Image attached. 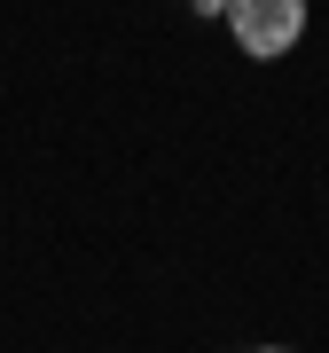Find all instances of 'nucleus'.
Instances as JSON below:
<instances>
[{"label": "nucleus", "instance_id": "obj_3", "mask_svg": "<svg viewBox=\"0 0 329 353\" xmlns=\"http://www.w3.org/2000/svg\"><path fill=\"white\" fill-rule=\"evenodd\" d=\"M251 353H290V345H251Z\"/></svg>", "mask_w": 329, "mask_h": 353}, {"label": "nucleus", "instance_id": "obj_1", "mask_svg": "<svg viewBox=\"0 0 329 353\" xmlns=\"http://www.w3.org/2000/svg\"><path fill=\"white\" fill-rule=\"evenodd\" d=\"M228 32L251 63H282L306 39V0H228Z\"/></svg>", "mask_w": 329, "mask_h": 353}, {"label": "nucleus", "instance_id": "obj_2", "mask_svg": "<svg viewBox=\"0 0 329 353\" xmlns=\"http://www.w3.org/2000/svg\"><path fill=\"white\" fill-rule=\"evenodd\" d=\"M189 8H196V16H228V0H189Z\"/></svg>", "mask_w": 329, "mask_h": 353}]
</instances>
